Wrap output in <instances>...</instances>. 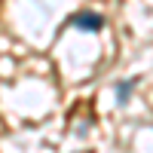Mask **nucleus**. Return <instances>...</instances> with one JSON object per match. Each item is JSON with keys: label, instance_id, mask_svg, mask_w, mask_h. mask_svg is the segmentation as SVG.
Masks as SVG:
<instances>
[{"label": "nucleus", "instance_id": "f03ea898", "mask_svg": "<svg viewBox=\"0 0 153 153\" xmlns=\"http://www.w3.org/2000/svg\"><path fill=\"white\" fill-rule=\"evenodd\" d=\"M135 86H138V80H120L117 83V101L120 104H129V95L135 92Z\"/></svg>", "mask_w": 153, "mask_h": 153}, {"label": "nucleus", "instance_id": "f257e3e1", "mask_svg": "<svg viewBox=\"0 0 153 153\" xmlns=\"http://www.w3.org/2000/svg\"><path fill=\"white\" fill-rule=\"evenodd\" d=\"M71 25L74 28H80V31H86V34H98L101 28H104V16H98V12H74L71 16Z\"/></svg>", "mask_w": 153, "mask_h": 153}]
</instances>
